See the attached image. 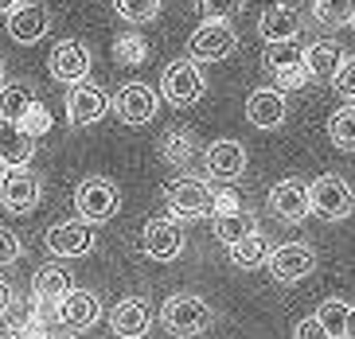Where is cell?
<instances>
[{
  "label": "cell",
  "instance_id": "obj_22",
  "mask_svg": "<svg viewBox=\"0 0 355 339\" xmlns=\"http://www.w3.org/2000/svg\"><path fill=\"white\" fill-rule=\"evenodd\" d=\"M148 324H153V316H148V304L141 297L121 300V304L110 312V328H114V336H121V339H141L148 331Z\"/></svg>",
  "mask_w": 355,
  "mask_h": 339
},
{
  "label": "cell",
  "instance_id": "obj_12",
  "mask_svg": "<svg viewBox=\"0 0 355 339\" xmlns=\"http://www.w3.org/2000/svg\"><path fill=\"white\" fill-rule=\"evenodd\" d=\"M110 110L125 125H148L157 117V90H148L145 82H129L110 98Z\"/></svg>",
  "mask_w": 355,
  "mask_h": 339
},
{
  "label": "cell",
  "instance_id": "obj_13",
  "mask_svg": "<svg viewBox=\"0 0 355 339\" xmlns=\"http://www.w3.org/2000/svg\"><path fill=\"white\" fill-rule=\"evenodd\" d=\"M55 312H59V324L71 331H86L94 328L98 316H102V300L90 293V288H67V297L55 304Z\"/></svg>",
  "mask_w": 355,
  "mask_h": 339
},
{
  "label": "cell",
  "instance_id": "obj_20",
  "mask_svg": "<svg viewBox=\"0 0 355 339\" xmlns=\"http://www.w3.org/2000/svg\"><path fill=\"white\" fill-rule=\"evenodd\" d=\"M301 31V12L293 4H270V8L258 16V35L266 43H282V40H297Z\"/></svg>",
  "mask_w": 355,
  "mask_h": 339
},
{
  "label": "cell",
  "instance_id": "obj_24",
  "mask_svg": "<svg viewBox=\"0 0 355 339\" xmlns=\"http://www.w3.org/2000/svg\"><path fill=\"white\" fill-rule=\"evenodd\" d=\"M67 288H71V273L59 266H40L32 277V297L40 304H59L67 297Z\"/></svg>",
  "mask_w": 355,
  "mask_h": 339
},
{
  "label": "cell",
  "instance_id": "obj_35",
  "mask_svg": "<svg viewBox=\"0 0 355 339\" xmlns=\"http://www.w3.org/2000/svg\"><path fill=\"white\" fill-rule=\"evenodd\" d=\"M246 8V0H196V12L203 20H230Z\"/></svg>",
  "mask_w": 355,
  "mask_h": 339
},
{
  "label": "cell",
  "instance_id": "obj_45",
  "mask_svg": "<svg viewBox=\"0 0 355 339\" xmlns=\"http://www.w3.org/2000/svg\"><path fill=\"white\" fill-rule=\"evenodd\" d=\"M0 82H4V59H0Z\"/></svg>",
  "mask_w": 355,
  "mask_h": 339
},
{
  "label": "cell",
  "instance_id": "obj_1",
  "mask_svg": "<svg viewBox=\"0 0 355 339\" xmlns=\"http://www.w3.org/2000/svg\"><path fill=\"white\" fill-rule=\"evenodd\" d=\"M211 320H215L211 304L203 297H196V293H176V297H168L164 308H160V324H164L176 339L203 336V331L211 328Z\"/></svg>",
  "mask_w": 355,
  "mask_h": 339
},
{
  "label": "cell",
  "instance_id": "obj_42",
  "mask_svg": "<svg viewBox=\"0 0 355 339\" xmlns=\"http://www.w3.org/2000/svg\"><path fill=\"white\" fill-rule=\"evenodd\" d=\"M16 4H24V0H0V16H8V12L16 8Z\"/></svg>",
  "mask_w": 355,
  "mask_h": 339
},
{
  "label": "cell",
  "instance_id": "obj_23",
  "mask_svg": "<svg viewBox=\"0 0 355 339\" xmlns=\"http://www.w3.org/2000/svg\"><path fill=\"white\" fill-rule=\"evenodd\" d=\"M340 62H344V47L336 40H316L304 47V67H309V78H316V82H332Z\"/></svg>",
  "mask_w": 355,
  "mask_h": 339
},
{
  "label": "cell",
  "instance_id": "obj_18",
  "mask_svg": "<svg viewBox=\"0 0 355 339\" xmlns=\"http://www.w3.org/2000/svg\"><path fill=\"white\" fill-rule=\"evenodd\" d=\"M47 28H51V16H47L43 4H16L8 12V40L20 43V47L40 43L47 35Z\"/></svg>",
  "mask_w": 355,
  "mask_h": 339
},
{
  "label": "cell",
  "instance_id": "obj_3",
  "mask_svg": "<svg viewBox=\"0 0 355 339\" xmlns=\"http://www.w3.org/2000/svg\"><path fill=\"white\" fill-rule=\"evenodd\" d=\"M266 71L277 82V90H301L309 86V67H304V47H297V40H282L266 47Z\"/></svg>",
  "mask_w": 355,
  "mask_h": 339
},
{
  "label": "cell",
  "instance_id": "obj_44",
  "mask_svg": "<svg viewBox=\"0 0 355 339\" xmlns=\"http://www.w3.org/2000/svg\"><path fill=\"white\" fill-rule=\"evenodd\" d=\"M40 339H71V336H63V331H43Z\"/></svg>",
  "mask_w": 355,
  "mask_h": 339
},
{
  "label": "cell",
  "instance_id": "obj_4",
  "mask_svg": "<svg viewBox=\"0 0 355 339\" xmlns=\"http://www.w3.org/2000/svg\"><path fill=\"white\" fill-rule=\"evenodd\" d=\"M168 199V211H172V218L176 223H184V218H211L215 215V191H211L203 180H196V175H184V180H176V184H168L164 191Z\"/></svg>",
  "mask_w": 355,
  "mask_h": 339
},
{
  "label": "cell",
  "instance_id": "obj_31",
  "mask_svg": "<svg viewBox=\"0 0 355 339\" xmlns=\"http://www.w3.org/2000/svg\"><path fill=\"white\" fill-rule=\"evenodd\" d=\"M352 4L355 0H313V16L324 28H344L352 20Z\"/></svg>",
  "mask_w": 355,
  "mask_h": 339
},
{
  "label": "cell",
  "instance_id": "obj_36",
  "mask_svg": "<svg viewBox=\"0 0 355 339\" xmlns=\"http://www.w3.org/2000/svg\"><path fill=\"white\" fill-rule=\"evenodd\" d=\"M24 246H20V234L8 230V226H0V269L12 266V261H20Z\"/></svg>",
  "mask_w": 355,
  "mask_h": 339
},
{
  "label": "cell",
  "instance_id": "obj_30",
  "mask_svg": "<svg viewBox=\"0 0 355 339\" xmlns=\"http://www.w3.org/2000/svg\"><path fill=\"white\" fill-rule=\"evenodd\" d=\"M347 300H340V297H332V300H324L320 308H316V320L324 324V331L332 339H344V324H347Z\"/></svg>",
  "mask_w": 355,
  "mask_h": 339
},
{
  "label": "cell",
  "instance_id": "obj_11",
  "mask_svg": "<svg viewBox=\"0 0 355 339\" xmlns=\"http://www.w3.org/2000/svg\"><path fill=\"white\" fill-rule=\"evenodd\" d=\"M43 246L51 257H86L94 250V226L90 223H55L43 238Z\"/></svg>",
  "mask_w": 355,
  "mask_h": 339
},
{
  "label": "cell",
  "instance_id": "obj_29",
  "mask_svg": "<svg viewBox=\"0 0 355 339\" xmlns=\"http://www.w3.org/2000/svg\"><path fill=\"white\" fill-rule=\"evenodd\" d=\"M328 141L340 153H355V105H340L328 117Z\"/></svg>",
  "mask_w": 355,
  "mask_h": 339
},
{
  "label": "cell",
  "instance_id": "obj_9",
  "mask_svg": "<svg viewBox=\"0 0 355 339\" xmlns=\"http://www.w3.org/2000/svg\"><path fill=\"white\" fill-rule=\"evenodd\" d=\"M266 266H270V277L273 281H282V285H297V281H304V277H313V273H316V250L304 246V242H289V246L270 250Z\"/></svg>",
  "mask_w": 355,
  "mask_h": 339
},
{
  "label": "cell",
  "instance_id": "obj_37",
  "mask_svg": "<svg viewBox=\"0 0 355 339\" xmlns=\"http://www.w3.org/2000/svg\"><path fill=\"white\" fill-rule=\"evenodd\" d=\"M332 86L344 94V98H355V59H344V62H340V71H336Z\"/></svg>",
  "mask_w": 355,
  "mask_h": 339
},
{
  "label": "cell",
  "instance_id": "obj_47",
  "mask_svg": "<svg viewBox=\"0 0 355 339\" xmlns=\"http://www.w3.org/2000/svg\"><path fill=\"white\" fill-rule=\"evenodd\" d=\"M0 172H4V164H0Z\"/></svg>",
  "mask_w": 355,
  "mask_h": 339
},
{
  "label": "cell",
  "instance_id": "obj_5",
  "mask_svg": "<svg viewBox=\"0 0 355 339\" xmlns=\"http://www.w3.org/2000/svg\"><path fill=\"white\" fill-rule=\"evenodd\" d=\"M160 90H164V102L188 110V105H196L203 98L207 78H203L196 59H176V62H168L164 74H160Z\"/></svg>",
  "mask_w": 355,
  "mask_h": 339
},
{
  "label": "cell",
  "instance_id": "obj_21",
  "mask_svg": "<svg viewBox=\"0 0 355 339\" xmlns=\"http://www.w3.org/2000/svg\"><path fill=\"white\" fill-rule=\"evenodd\" d=\"M35 156V141L20 129V121L0 117V164L16 168V164H32Z\"/></svg>",
  "mask_w": 355,
  "mask_h": 339
},
{
  "label": "cell",
  "instance_id": "obj_46",
  "mask_svg": "<svg viewBox=\"0 0 355 339\" xmlns=\"http://www.w3.org/2000/svg\"><path fill=\"white\" fill-rule=\"evenodd\" d=\"M347 24H352V28H355V4H352V20H347Z\"/></svg>",
  "mask_w": 355,
  "mask_h": 339
},
{
  "label": "cell",
  "instance_id": "obj_32",
  "mask_svg": "<svg viewBox=\"0 0 355 339\" xmlns=\"http://www.w3.org/2000/svg\"><path fill=\"white\" fill-rule=\"evenodd\" d=\"M148 59V43L141 35H117L114 40V62L117 67H141Z\"/></svg>",
  "mask_w": 355,
  "mask_h": 339
},
{
  "label": "cell",
  "instance_id": "obj_6",
  "mask_svg": "<svg viewBox=\"0 0 355 339\" xmlns=\"http://www.w3.org/2000/svg\"><path fill=\"white\" fill-rule=\"evenodd\" d=\"M40 195H43V180L28 164H16V168H4L0 172V207L4 211L28 215V211L40 207Z\"/></svg>",
  "mask_w": 355,
  "mask_h": 339
},
{
  "label": "cell",
  "instance_id": "obj_7",
  "mask_svg": "<svg viewBox=\"0 0 355 339\" xmlns=\"http://www.w3.org/2000/svg\"><path fill=\"white\" fill-rule=\"evenodd\" d=\"M74 207H78V218L90 226H102L117 215V207H121V191L117 184L94 175V180H83L78 191H74Z\"/></svg>",
  "mask_w": 355,
  "mask_h": 339
},
{
  "label": "cell",
  "instance_id": "obj_2",
  "mask_svg": "<svg viewBox=\"0 0 355 339\" xmlns=\"http://www.w3.org/2000/svg\"><path fill=\"white\" fill-rule=\"evenodd\" d=\"M309 203H313V215L328 218V223H344L355 211V191L347 187L344 175L324 172V175H316L313 187H309Z\"/></svg>",
  "mask_w": 355,
  "mask_h": 339
},
{
  "label": "cell",
  "instance_id": "obj_8",
  "mask_svg": "<svg viewBox=\"0 0 355 339\" xmlns=\"http://www.w3.org/2000/svg\"><path fill=\"white\" fill-rule=\"evenodd\" d=\"M234 51H239V35L227 20H203L188 40V55L196 62H219Z\"/></svg>",
  "mask_w": 355,
  "mask_h": 339
},
{
  "label": "cell",
  "instance_id": "obj_40",
  "mask_svg": "<svg viewBox=\"0 0 355 339\" xmlns=\"http://www.w3.org/2000/svg\"><path fill=\"white\" fill-rule=\"evenodd\" d=\"M12 304H16V293H12V285H8V281H0V316H8V312H12Z\"/></svg>",
  "mask_w": 355,
  "mask_h": 339
},
{
  "label": "cell",
  "instance_id": "obj_41",
  "mask_svg": "<svg viewBox=\"0 0 355 339\" xmlns=\"http://www.w3.org/2000/svg\"><path fill=\"white\" fill-rule=\"evenodd\" d=\"M344 339H355V308H347V324H344Z\"/></svg>",
  "mask_w": 355,
  "mask_h": 339
},
{
  "label": "cell",
  "instance_id": "obj_26",
  "mask_svg": "<svg viewBox=\"0 0 355 339\" xmlns=\"http://www.w3.org/2000/svg\"><path fill=\"white\" fill-rule=\"evenodd\" d=\"M227 254H230V261H234L239 269H258V266H266V257H270V242H266L261 230H250L246 238L230 242Z\"/></svg>",
  "mask_w": 355,
  "mask_h": 339
},
{
  "label": "cell",
  "instance_id": "obj_15",
  "mask_svg": "<svg viewBox=\"0 0 355 339\" xmlns=\"http://www.w3.org/2000/svg\"><path fill=\"white\" fill-rule=\"evenodd\" d=\"M203 164H207V175H215L219 184H234V180H242V172H246V148H242V141L223 137V141L207 144Z\"/></svg>",
  "mask_w": 355,
  "mask_h": 339
},
{
  "label": "cell",
  "instance_id": "obj_17",
  "mask_svg": "<svg viewBox=\"0 0 355 339\" xmlns=\"http://www.w3.org/2000/svg\"><path fill=\"white\" fill-rule=\"evenodd\" d=\"M270 211L282 223H304L313 215V203H309V184L301 180H282V184L270 187Z\"/></svg>",
  "mask_w": 355,
  "mask_h": 339
},
{
  "label": "cell",
  "instance_id": "obj_25",
  "mask_svg": "<svg viewBox=\"0 0 355 339\" xmlns=\"http://www.w3.org/2000/svg\"><path fill=\"white\" fill-rule=\"evenodd\" d=\"M199 153V141L191 129H168L164 137H160V156H164L172 168H188L191 160H196Z\"/></svg>",
  "mask_w": 355,
  "mask_h": 339
},
{
  "label": "cell",
  "instance_id": "obj_14",
  "mask_svg": "<svg viewBox=\"0 0 355 339\" xmlns=\"http://www.w3.org/2000/svg\"><path fill=\"white\" fill-rule=\"evenodd\" d=\"M47 71H51L55 82H83L86 74H90V47L83 40H63L55 43L51 51V62H47Z\"/></svg>",
  "mask_w": 355,
  "mask_h": 339
},
{
  "label": "cell",
  "instance_id": "obj_28",
  "mask_svg": "<svg viewBox=\"0 0 355 339\" xmlns=\"http://www.w3.org/2000/svg\"><path fill=\"white\" fill-rule=\"evenodd\" d=\"M32 102H35V90L28 82H0V117L20 121L24 113L32 110Z\"/></svg>",
  "mask_w": 355,
  "mask_h": 339
},
{
  "label": "cell",
  "instance_id": "obj_16",
  "mask_svg": "<svg viewBox=\"0 0 355 339\" xmlns=\"http://www.w3.org/2000/svg\"><path fill=\"white\" fill-rule=\"evenodd\" d=\"M141 246L153 261H176L184 254V230L176 218H153L141 234Z\"/></svg>",
  "mask_w": 355,
  "mask_h": 339
},
{
  "label": "cell",
  "instance_id": "obj_33",
  "mask_svg": "<svg viewBox=\"0 0 355 339\" xmlns=\"http://www.w3.org/2000/svg\"><path fill=\"white\" fill-rule=\"evenodd\" d=\"M164 0H114V12L121 20H133V24H145V20H157V12Z\"/></svg>",
  "mask_w": 355,
  "mask_h": 339
},
{
  "label": "cell",
  "instance_id": "obj_38",
  "mask_svg": "<svg viewBox=\"0 0 355 339\" xmlns=\"http://www.w3.org/2000/svg\"><path fill=\"white\" fill-rule=\"evenodd\" d=\"M293 339H332L328 331H324V324L316 316H309V320H301L297 324V331H293Z\"/></svg>",
  "mask_w": 355,
  "mask_h": 339
},
{
  "label": "cell",
  "instance_id": "obj_39",
  "mask_svg": "<svg viewBox=\"0 0 355 339\" xmlns=\"http://www.w3.org/2000/svg\"><path fill=\"white\" fill-rule=\"evenodd\" d=\"M234 207H239V195H234V191H215V215H219V211H234Z\"/></svg>",
  "mask_w": 355,
  "mask_h": 339
},
{
  "label": "cell",
  "instance_id": "obj_10",
  "mask_svg": "<svg viewBox=\"0 0 355 339\" xmlns=\"http://www.w3.org/2000/svg\"><path fill=\"white\" fill-rule=\"evenodd\" d=\"M63 110H67V125L71 129H86V125L102 121L105 113H110V98L83 78V82H71V90L63 98Z\"/></svg>",
  "mask_w": 355,
  "mask_h": 339
},
{
  "label": "cell",
  "instance_id": "obj_43",
  "mask_svg": "<svg viewBox=\"0 0 355 339\" xmlns=\"http://www.w3.org/2000/svg\"><path fill=\"white\" fill-rule=\"evenodd\" d=\"M0 339H20V328H0Z\"/></svg>",
  "mask_w": 355,
  "mask_h": 339
},
{
  "label": "cell",
  "instance_id": "obj_27",
  "mask_svg": "<svg viewBox=\"0 0 355 339\" xmlns=\"http://www.w3.org/2000/svg\"><path fill=\"white\" fill-rule=\"evenodd\" d=\"M215 218V238H219L223 246H230V242H239V238H246L250 230H258V223H254V215H246V211H219Z\"/></svg>",
  "mask_w": 355,
  "mask_h": 339
},
{
  "label": "cell",
  "instance_id": "obj_19",
  "mask_svg": "<svg viewBox=\"0 0 355 339\" xmlns=\"http://www.w3.org/2000/svg\"><path fill=\"white\" fill-rule=\"evenodd\" d=\"M285 113H289L285 90H277V86H261V90H254L246 98V121L254 129H277L285 121Z\"/></svg>",
  "mask_w": 355,
  "mask_h": 339
},
{
  "label": "cell",
  "instance_id": "obj_34",
  "mask_svg": "<svg viewBox=\"0 0 355 339\" xmlns=\"http://www.w3.org/2000/svg\"><path fill=\"white\" fill-rule=\"evenodd\" d=\"M20 129H24L28 137H32V141L47 137V133H51V110H47L43 102H32V110H28V113L20 117Z\"/></svg>",
  "mask_w": 355,
  "mask_h": 339
}]
</instances>
